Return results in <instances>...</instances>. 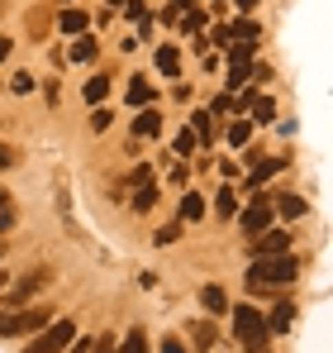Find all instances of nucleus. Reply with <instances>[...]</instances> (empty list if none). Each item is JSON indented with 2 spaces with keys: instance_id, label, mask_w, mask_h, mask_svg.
<instances>
[{
  "instance_id": "nucleus-1",
  "label": "nucleus",
  "mask_w": 333,
  "mask_h": 353,
  "mask_svg": "<svg viewBox=\"0 0 333 353\" xmlns=\"http://www.w3.org/2000/svg\"><path fill=\"white\" fill-rule=\"evenodd\" d=\"M300 277V263L290 253H272V258H257V268L248 272V287L253 292H267V287H286Z\"/></svg>"
},
{
  "instance_id": "nucleus-2",
  "label": "nucleus",
  "mask_w": 333,
  "mask_h": 353,
  "mask_svg": "<svg viewBox=\"0 0 333 353\" xmlns=\"http://www.w3.org/2000/svg\"><path fill=\"white\" fill-rule=\"evenodd\" d=\"M48 325V305H29V310H14V315H0V334L14 339V334H39Z\"/></svg>"
},
{
  "instance_id": "nucleus-3",
  "label": "nucleus",
  "mask_w": 333,
  "mask_h": 353,
  "mask_svg": "<svg viewBox=\"0 0 333 353\" xmlns=\"http://www.w3.org/2000/svg\"><path fill=\"white\" fill-rule=\"evenodd\" d=\"M228 310H233V334H238L243 344L267 339V315H262V305H228Z\"/></svg>"
},
{
  "instance_id": "nucleus-4",
  "label": "nucleus",
  "mask_w": 333,
  "mask_h": 353,
  "mask_svg": "<svg viewBox=\"0 0 333 353\" xmlns=\"http://www.w3.org/2000/svg\"><path fill=\"white\" fill-rule=\"evenodd\" d=\"M76 339V325L72 320H53V325H43L39 334H34V349L29 353H57V349H67Z\"/></svg>"
},
{
  "instance_id": "nucleus-5",
  "label": "nucleus",
  "mask_w": 333,
  "mask_h": 353,
  "mask_svg": "<svg viewBox=\"0 0 333 353\" xmlns=\"http://www.w3.org/2000/svg\"><path fill=\"white\" fill-rule=\"evenodd\" d=\"M238 225H243L248 234H262V230L272 225V201H262V196H257V205H248V210L238 215Z\"/></svg>"
},
{
  "instance_id": "nucleus-6",
  "label": "nucleus",
  "mask_w": 333,
  "mask_h": 353,
  "mask_svg": "<svg viewBox=\"0 0 333 353\" xmlns=\"http://www.w3.org/2000/svg\"><path fill=\"white\" fill-rule=\"evenodd\" d=\"M286 248H290V234L286 230H267V234H257V243H253L257 258H272V253H286Z\"/></svg>"
},
{
  "instance_id": "nucleus-7",
  "label": "nucleus",
  "mask_w": 333,
  "mask_h": 353,
  "mask_svg": "<svg viewBox=\"0 0 333 353\" xmlns=\"http://www.w3.org/2000/svg\"><path fill=\"white\" fill-rule=\"evenodd\" d=\"M281 168H286V158H267V163H257L253 176H248V191H262V181H272Z\"/></svg>"
},
{
  "instance_id": "nucleus-8",
  "label": "nucleus",
  "mask_w": 333,
  "mask_h": 353,
  "mask_svg": "<svg viewBox=\"0 0 333 353\" xmlns=\"http://www.w3.org/2000/svg\"><path fill=\"white\" fill-rule=\"evenodd\" d=\"M290 325H295V305H290V301H281L277 310L267 315V334H281V330H290Z\"/></svg>"
},
{
  "instance_id": "nucleus-9",
  "label": "nucleus",
  "mask_w": 333,
  "mask_h": 353,
  "mask_svg": "<svg viewBox=\"0 0 333 353\" xmlns=\"http://www.w3.org/2000/svg\"><path fill=\"white\" fill-rule=\"evenodd\" d=\"M200 305H205L210 315H224V310H228V296H224V287H215V282H210V287H200Z\"/></svg>"
},
{
  "instance_id": "nucleus-10",
  "label": "nucleus",
  "mask_w": 333,
  "mask_h": 353,
  "mask_svg": "<svg viewBox=\"0 0 333 353\" xmlns=\"http://www.w3.org/2000/svg\"><path fill=\"white\" fill-rule=\"evenodd\" d=\"M133 134H138V139H158V134H162V115H158V110H143V115L133 119Z\"/></svg>"
},
{
  "instance_id": "nucleus-11",
  "label": "nucleus",
  "mask_w": 333,
  "mask_h": 353,
  "mask_svg": "<svg viewBox=\"0 0 333 353\" xmlns=\"http://www.w3.org/2000/svg\"><path fill=\"white\" fill-rule=\"evenodd\" d=\"M228 34H233V43H257L262 39V24H253V19H238V24H228Z\"/></svg>"
},
{
  "instance_id": "nucleus-12",
  "label": "nucleus",
  "mask_w": 333,
  "mask_h": 353,
  "mask_svg": "<svg viewBox=\"0 0 333 353\" xmlns=\"http://www.w3.org/2000/svg\"><path fill=\"white\" fill-rule=\"evenodd\" d=\"M129 105H153V86H148V77H129Z\"/></svg>"
},
{
  "instance_id": "nucleus-13",
  "label": "nucleus",
  "mask_w": 333,
  "mask_h": 353,
  "mask_svg": "<svg viewBox=\"0 0 333 353\" xmlns=\"http://www.w3.org/2000/svg\"><path fill=\"white\" fill-rule=\"evenodd\" d=\"M243 105H248V110H253V119H262V124H267V119L277 115V101H272V96H248V101H243Z\"/></svg>"
},
{
  "instance_id": "nucleus-14",
  "label": "nucleus",
  "mask_w": 333,
  "mask_h": 353,
  "mask_svg": "<svg viewBox=\"0 0 333 353\" xmlns=\"http://www.w3.org/2000/svg\"><path fill=\"white\" fill-rule=\"evenodd\" d=\"M57 24H62V34H86V14H81V10H76V5H67V10H62V19H57Z\"/></svg>"
},
{
  "instance_id": "nucleus-15",
  "label": "nucleus",
  "mask_w": 333,
  "mask_h": 353,
  "mask_svg": "<svg viewBox=\"0 0 333 353\" xmlns=\"http://www.w3.org/2000/svg\"><path fill=\"white\" fill-rule=\"evenodd\" d=\"M158 72H162V77H176V72H181V53H176L171 43L158 48Z\"/></svg>"
},
{
  "instance_id": "nucleus-16",
  "label": "nucleus",
  "mask_w": 333,
  "mask_h": 353,
  "mask_svg": "<svg viewBox=\"0 0 333 353\" xmlns=\"http://www.w3.org/2000/svg\"><path fill=\"white\" fill-rule=\"evenodd\" d=\"M105 96H110V77H91V81H86V101H91V105H100Z\"/></svg>"
},
{
  "instance_id": "nucleus-17",
  "label": "nucleus",
  "mask_w": 333,
  "mask_h": 353,
  "mask_svg": "<svg viewBox=\"0 0 333 353\" xmlns=\"http://www.w3.org/2000/svg\"><path fill=\"white\" fill-rule=\"evenodd\" d=\"M200 215H205V201H200L195 191H186V196H181V220H200Z\"/></svg>"
},
{
  "instance_id": "nucleus-18",
  "label": "nucleus",
  "mask_w": 333,
  "mask_h": 353,
  "mask_svg": "<svg viewBox=\"0 0 333 353\" xmlns=\"http://www.w3.org/2000/svg\"><path fill=\"white\" fill-rule=\"evenodd\" d=\"M138 186H153V168H133V172L124 176V186H119V191H138Z\"/></svg>"
},
{
  "instance_id": "nucleus-19",
  "label": "nucleus",
  "mask_w": 333,
  "mask_h": 353,
  "mask_svg": "<svg viewBox=\"0 0 333 353\" xmlns=\"http://www.w3.org/2000/svg\"><path fill=\"white\" fill-rule=\"evenodd\" d=\"M215 210H219V220H228V215H238V196H233L228 186H224L219 196H215Z\"/></svg>"
},
{
  "instance_id": "nucleus-20",
  "label": "nucleus",
  "mask_w": 333,
  "mask_h": 353,
  "mask_svg": "<svg viewBox=\"0 0 333 353\" xmlns=\"http://www.w3.org/2000/svg\"><path fill=\"white\" fill-rule=\"evenodd\" d=\"M110 344H114V339H76V344H72V353H114Z\"/></svg>"
},
{
  "instance_id": "nucleus-21",
  "label": "nucleus",
  "mask_w": 333,
  "mask_h": 353,
  "mask_svg": "<svg viewBox=\"0 0 333 353\" xmlns=\"http://www.w3.org/2000/svg\"><path fill=\"white\" fill-rule=\"evenodd\" d=\"M96 58V39H76L72 43V62H91Z\"/></svg>"
},
{
  "instance_id": "nucleus-22",
  "label": "nucleus",
  "mask_w": 333,
  "mask_h": 353,
  "mask_svg": "<svg viewBox=\"0 0 333 353\" xmlns=\"http://www.w3.org/2000/svg\"><path fill=\"white\" fill-rule=\"evenodd\" d=\"M210 129H215V124H210V110H195V115H191V134H195V139H210Z\"/></svg>"
},
{
  "instance_id": "nucleus-23",
  "label": "nucleus",
  "mask_w": 333,
  "mask_h": 353,
  "mask_svg": "<svg viewBox=\"0 0 333 353\" xmlns=\"http://www.w3.org/2000/svg\"><path fill=\"white\" fill-rule=\"evenodd\" d=\"M248 134H253V124H248V119L228 124V143H233V148H243V143H248Z\"/></svg>"
},
{
  "instance_id": "nucleus-24",
  "label": "nucleus",
  "mask_w": 333,
  "mask_h": 353,
  "mask_svg": "<svg viewBox=\"0 0 333 353\" xmlns=\"http://www.w3.org/2000/svg\"><path fill=\"white\" fill-rule=\"evenodd\" d=\"M305 210H310V205H305L300 196H286V201H281V215H286V220H300Z\"/></svg>"
},
{
  "instance_id": "nucleus-25",
  "label": "nucleus",
  "mask_w": 333,
  "mask_h": 353,
  "mask_svg": "<svg viewBox=\"0 0 333 353\" xmlns=\"http://www.w3.org/2000/svg\"><path fill=\"white\" fill-rule=\"evenodd\" d=\"M48 282V272H39V277H29V282H19V292H14V301H24V296H34L39 287Z\"/></svg>"
},
{
  "instance_id": "nucleus-26",
  "label": "nucleus",
  "mask_w": 333,
  "mask_h": 353,
  "mask_svg": "<svg viewBox=\"0 0 333 353\" xmlns=\"http://www.w3.org/2000/svg\"><path fill=\"white\" fill-rule=\"evenodd\" d=\"M119 353H148V339H143V330H133L129 339H124V349Z\"/></svg>"
},
{
  "instance_id": "nucleus-27",
  "label": "nucleus",
  "mask_w": 333,
  "mask_h": 353,
  "mask_svg": "<svg viewBox=\"0 0 333 353\" xmlns=\"http://www.w3.org/2000/svg\"><path fill=\"white\" fill-rule=\"evenodd\" d=\"M195 143H200V139H195L191 129H181V134H176V153H181V158H186V153H195Z\"/></svg>"
},
{
  "instance_id": "nucleus-28",
  "label": "nucleus",
  "mask_w": 333,
  "mask_h": 353,
  "mask_svg": "<svg viewBox=\"0 0 333 353\" xmlns=\"http://www.w3.org/2000/svg\"><path fill=\"white\" fill-rule=\"evenodd\" d=\"M233 110H238V101H233V96H228V91H224L219 101H215V105H210V115H233Z\"/></svg>"
},
{
  "instance_id": "nucleus-29",
  "label": "nucleus",
  "mask_w": 333,
  "mask_h": 353,
  "mask_svg": "<svg viewBox=\"0 0 333 353\" xmlns=\"http://www.w3.org/2000/svg\"><path fill=\"white\" fill-rule=\"evenodd\" d=\"M181 14H186V29H191V34L205 29V14H200V10H181Z\"/></svg>"
},
{
  "instance_id": "nucleus-30",
  "label": "nucleus",
  "mask_w": 333,
  "mask_h": 353,
  "mask_svg": "<svg viewBox=\"0 0 333 353\" xmlns=\"http://www.w3.org/2000/svg\"><path fill=\"white\" fill-rule=\"evenodd\" d=\"M153 201H158V191H153V186H138V196H133V205H138V210H148Z\"/></svg>"
},
{
  "instance_id": "nucleus-31",
  "label": "nucleus",
  "mask_w": 333,
  "mask_h": 353,
  "mask_svg": "<svg viewBox=\"0 0 333 353\" xmlns=\"http://www.w3.org/2000/svg\"><path fill=\"white\" fill-rule=\"evenodd\" d=\"M191 334H195V339H200V349H215V330H210V325H195V330H191Z\"/></svg>"
},
{
  "instance_id": "nucleus-32",
  "label": "nucleus",
  "mask_w": 333,
  "mask_h": 353,
  "mask_svg": "<svg viewBox=\"0 0 333 353\" xmlns=\"http://www.w3.org/2000/svg\"><path fill=\"white\" fill-rule=\"evenodd\" d=\"M29 91H34V77L19 72V77H14V96H29Z\"/></svg>"
},
{
  "instance_id": "nucleus-33",
  "label": "nucleus",
  "mask_w": 333,
  "mask_h": 353,
  "mask_svg": "<svg viewBox=\"0 0 333 353\" xmlns=\"http://www.w3.org/2000/svg\"><path fill=\"white\" fill-rule=\"evenodd\" d=\"M210 39H215V43H219V48H228V43H233V34H228V24H219V29H215V34H210Z\"/></svg>"
},
{
  "instance_id": "nucleus-34",
  "label": "nucleus",
  "mask_w": 333,
  "mask_h": 353,
  "mask_svg": "<svg viewBox=\"0 0 333 353\" xmlns=\"http://www.w3.org/2000/svg\"><path fill=\"white\" fill-rule=\"evenodd\" d=\"M176 234H181V225H166V230H158V243H171Z\"/></svg>"
},
{
  "instance_id": "nucleus-35",
  "label": "nucleus",
  "mask_w": 333,
  "mask_h": 353,
  "mask_svg": "<svg viewBox=\"0 0 333 353\" xmlns=\"http://www.w3.org/2000/svg\"><path fill=\"white\" fill-rule=\"evenodd\" d=\"M10 225H14V210H10V205H0V234H5Z\"/></svg>"
},
{
  "instance_id": "nucleus-36",
  "label": "nucleus",
  "mask_w": 333,
  "mask_h": 353,
  "mask_svg": "<svg viewBox=\"0 0 333 353\" xmlns=\"http://www.w3.org/2000/svg\"><path fill=\"white\" fill-rule=\"evenodd\" d=\"M162 353H186V349H181V339H162Z\"/></svg>"
},
{
  "instance_id": "nucleus-37",
  "label": "nucleus",
  "mask_w": 333,
  "mask_h": 353,
  "mask_svg": "<svg viewBox=\"0 0 333 353\" xmlns=\"http://www.w3.org/2000/svg\"><path fill=\"white\" fill-rule=\"evenodd\" d=\"M10 158H14V153H10V148L0 143V168H10Z\"/></svg>"
},
{
  "instance_id": "nucleus-38",
  "label": "nucleus",
  "mask_w": 333,
  "mask_h": 353,
  "mask_svg": "<svg viewBox=\"0 0 333 353\" xmlns=\"http://www.w3.org/2000/svg\"><path fill=\"white\" fill-rule=\"evenodd\" d=\"M10 58V39H0V62Z\"/></svg>"
},
{
  "instance_id": "nucleus-39",
  "label": "nucleus",
  "mask_w": 333,
  "mask_h": 353,
  "mask_svg": "<svg viewBox=\"0 0 333 353\" xmlns=\"http://www.w3.org/2000/svg\"><path fill=\"white\" fill-rule=\"evenodd\" d=\"M233 5H238V10H253V5H257V0H233Z\"/></svg>"
},
{
  "instance_id": "nucleus-40",
  "label": "nucleus",
  "mask_w": 333,
  "mask_h": 353,
  "mask_svg": "<svg viewBox=\"0 0 333 353\" xmlns=\"http://www.w3.org/2000/svg\"><path fill=\"white\" fill-rule=\"evenodd\" d=\"M0 205H5V186H0Z\"/></svg>"
},
{
  "instance_id": "nucleus-41",
  "label": "nucleus",
  "mask_w": 333,
  "mask_h": 353,
  "mask_svg": "<svg viewBox=\"0 0 333 353\" xmlns=\"http://www.w3.org/2000/svg\"><path fill=\"white\" fill-rule=\"evenodd\" d=\"M0 287H5V272H0Z\"/></svg>"
}]
</instances>
